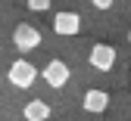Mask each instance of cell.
<instances>
[{"instance_id": "cell-2", "label": "cell", "mask_w": 131, "mask_h": 121, "mask_svg": "<svg viewBox=\"0 0 131 121\" xmlns=\"http://www.w3.org/2000/svg\"><path fill=\"white\" fill-rule=\"evenodd\" d=\"M13 44H16V50H22V53H28V50L41 47V31H38L35 25L22 22V25H16V31H13Z\"/></svg>"}, {"instance_id": "cell-10", "label": "cell", "mask_w": 131, "mask_h": 121, "mask_svg": "<svg viewBox=\"0 0 131 121\" xmlns=\"http://www.w3.org/2000/svg\"><path fill=\"white\" fill-rule=\"evenodd\" d=\"M128 41H131V31H128Z\"/></svg>"}, {"instance_id": "cell-9", "label": "cell", "mask_w": 131, "mask_h": 121, "mask_svg": "<svg viewBox=\"0 0 131 121\" xmlns=\"http://www.w3.org/2000/svg\"><path fill=\"white\" fill-rule=\"evenodd\" d=\"M88 3H91V6H97V9H109L116 0H88Z\"/></svg>"}, {"instance_id": "cell-4", "label": "cell", "mask_w": 131, "mask_h": 121, "mask_svg": "<svg viewBox=\"0 0 131 121\" xmlns=\"http://www.w3.org/2000/svg\"><path fill=\"white\" fill-rule=\"evenodd\" d=\"M53 31L62 34V37L78 34V31H81V16H78V12H56V16H53Z\"/></svg>"}, {"instance_id": "cell-11", "label": "cell", "mask_w": 131, "mask_h": 121, "mask_svg": "<svg viewBox=\"0 0 131 121\" xmlns=\"http://www.w3.org/2000/svg\"><path fill=\"white\" fill-rule=\"evenodd\" d=\"M100 121H103V118H100Z\"/></svg>"}, {"instance_id": "cell-7", "label": "cell", "mask_w": 131, "mask_h": 121, "mask_svg": "<svg viewBox=\"0 0 131 121\" xmlns=\"http://www.w3.org/2000/svg\"><path fill=\"white\" fill-rule=\"evenodd\" d=\"M22 115H25V121H47L50 118V106L44 99H31V102H25Z\"/></svg>"}, {"instance_id": "cell-3", "label": "cell", "mask_w": 131, "mask_h": 121, "mask_svg": "<svg viewBox=\"0 0 131 121\" xmlns=\"http://www.w3.org/2000/svg\"><path fill=\"white\" fill-rule=\"evenodd\" d=\"M91 68L94 72H109L112 65H116V50H112L109 44H94L91 47Z\"/></svg>"}, {"instance_id": "cell-6", "label": "cell", "mask_w": 131, "mask_h": 121, "mask_svg": "<svg viewBox=\"0 0 131 121\" xmlns=\"http://www.w3.org/2000/svg\"><path fill=\"white\" fill-rule=\"evenodd\" d=\"M81 106H84L88 112H94V115H100L109 106V96H106V90H88L84 99H81Z\"/></svg>"}, {"instance_id": "cell-1", "label": "cell", "mask_w": 131, "mask_h": 121, "mask_svg": "<svg viewBox=\"0 0 131 121\" xmlns=\"http://www.w3.org/2000/svg\"><path fill=\"white\" fill-rule=\"evenodd\" d=\"M6 78H9V84H13V87L25 90V87H31V84H35V78H38V68L31 65L28 59H16V62L9 65Z\"/></svg>"}, {"instance_id": "cell-5", "label": "cell", "mask_w": 131, "mask_h": 121, "mask_svg": "<svg viewBox=\"0 0 131 121\" xmlns=\"http://www.w3.org/2000/svg\"><path fill=\"white\" fill-rule=\"evenodd\" d=\"M44 81L50 84V87H62V84L69 81V65L62 59H50L44 65Z\"/></svg>"}, {"instance_id": "cell-8", "label": "cell", "mask_w": 131, "mask_h": 121, "mask_svg": "<svg viewBox=\"0 0 131 121\" xmlns=\"http://www.w3.org/2000/svg\"><path fill=\"white\" fill-rule=\"evenodd\" d=\"M28 9L31 12H44V9H50V0H25Z\"/></svg>"}]
</instances>
